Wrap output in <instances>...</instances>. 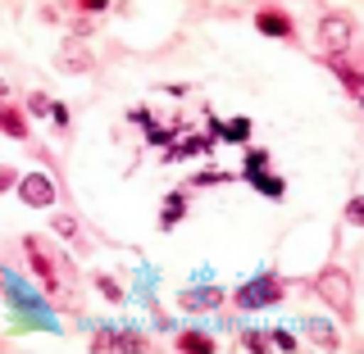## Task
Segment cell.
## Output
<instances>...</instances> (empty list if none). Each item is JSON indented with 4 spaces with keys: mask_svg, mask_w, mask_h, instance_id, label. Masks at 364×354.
I'll use <instances>...</instances> for the list:
<instances>
[{
    "mask_svg": "<svg viewBox=\"0 0 364 354\" xmlns=\"http://www.w3.org/2000/svg\"><path fill=\"white\" fill-rule=\"evenodd\" d=\"M0 282H5V295H9V304H14V309L28 318V323H37V327H46V332H60V323H55V314L46 309V304L37 300V295H32L28 287H23V282L14 277V272H0Z\"/></svg>",
    "mask_w": 364,
    "mask_h": 354,
    "instance_id": "cell-1",
    "label": "cell"
},
{
    "mask_svg": "<svg viewBox=\"0 0 364 354\" xmlns=\"http://www.w3.org/2000/svg\"><path fill=\"white\" fill-rule=\"evenodd\" d=\"M350 37H355V23H350L346 14H333V18L318 23V41H323L328 55H341L350 45Z\"/></svg>",
    "mask_w": 364,
    "mask_h": 354,
    "instance_id": "cell-2",
    "label": "cell"
},
{
    "mask_svg": "<svg viewBox=\"0 0 364 354\" xmlns=\"http://www.w3.org/2000/svg\"><path fill=\"white\" fill-rule=\"evenodd\" d=\"M318 295H323V300H333L341 314L350 309V282H346V272H323V277H318Z\"/></svg>",
    "mask_w": 364,
    "mask_h": 354,
    "instance_id": "cell-3",
    "label": "cell"
},
{
    "mask_svg": "<svg viewBox=\"0 0 364 354\" xmlns=\"http://www.w3.org/2000/svg\"><path fill=\"white\" fill-rule=\"evenodd\" d=\"M18 196L28 200V204H50L55 200V187H50V177L46 173H28L18 182Z\"/></svg>",
    "mask_w": 364,
    "mask_h": 354,
    "instance_id": "cell-4",
    "label": "cell"
},
{
    "mask_svg": "<svg viewBox=\"0 0 364 354\" xmlns=\"http://www.w3.org/2000/svg\"><path fill=\"white\" fill-rule=\"evenodd\" d=\"M237 300H242L246 309H259V304H273V300H278V291H273L269 277H259V282H250V287H242V295H237Z\"/></svg>",
    "mask_w": 364,
    "mask_h": 354,
    "instance_id": "cell-5",
    "label": "cell"
},
{
    "mask_svg": "<svg viewBox=\"0 0 364 354\" xmlns=\"http://www.w3.org/2000/svg\"><path fill=\"white\" fill-rule=\"evenodd\" d=\"M259 32H269V37H291V23L282 18V14H259Z\"/></svg>",
    "mask_w": 364,
    "mask_h": 354,
    "instance_id": "cell-6",
    "label": "cell"
},
{
    "mask_svg": "<svg viewBox=\"0 0 364 354\" xmlns=\"http://www.w3.org/2000/svg\"><path fill=\"white\" fill-rule=\"evenodd\" d=\"M250 182H255V187L259 191H264V196H282V182L278 177H269V173H259V168H250V173H246Z\"/></svg>",
    "mask_w": 364,
    "mask_h": 354,
    "instance_id": "cell-7",
    "label": "cell"
},
{
    "mask_svg": "<svg viewBox=\"0 0 364 354\" xmlns=\"http://www.w3.org/2000/svg\"><path fill=\"white\" fill-rule=\"evenodd\" d=\"M223 136H228V141H246V132H250V123L246 118H232V123H228V128H219Z\"/></svg>",
    "mask_w": 364,
    "mask_h": 354,
    "instance_id": "cell-8",
    "label": "cell"
},
{
    "mask_svg": "<svg viewBox=\"0 0 364 354\" xmlns=\"http://www.w3.org/2000/svg\"><path fill=\"white\" fill-rule=\"evenodd\" d=\"M0 128H5L9 136H23V118H18V114H9V109H0Z\"/></svg>",
    "mask_w": 364,
    "mask_h": 354,
    "instance_id": "cell-9",
    "label": "cell"
},
{
    "mask_svg": "<svg viewBox=\"0 0 364 354\" xmlns=\"http://www.w3.org/2000/svg\"><path fill=\"white\" fill-rule=\"evenodd\" d=\"M182 350H214V341L200 336V332H187V336H182Z\"/></svg>",
    "mask_w": 364,
    "mask_h": 354,
    "instance_id": "cell-10",
    "label": "cell"
},
{
    "mask_svg": "<svg viewBox=\"0 0 364 354\" xmlns=\"http://www.w3.org/2000/svg\"><path fill=\"white\" fill-rule=\"evenodd\" d=\"M178 214H182V196H168L164 200V223H178Z\"/></svg>",
    "mask_w": 364,
    "mask_h": 354,
    "instance_id": "cell-11",
    "label": "cell"
},
{
    "mask_svg": "<svg viewBox=\"0 0 364 354\" xmlns=\"http://www.w3.org/2000/svg\"><path fill=\"white\" fill-rule=\"evenodd\" d=\"M264 159H269L264 150H255V155H246V173H250V168H264Z\"/></svg>",
    "mask_w": 364,
    "mask_h": 354,
    "instance_id": "cell-12",
    "label": "cell"
},
{
    "mask_svg": "<svg viewBox=\"0 0 364 354\" xmlns=\"http://www.w3.org/2000/svg\"><path fill=\"white\" fill-rule=\"evenodd\" d=\"M346 219H350V223H364V204H360V200H350V209H346Z\"/></svg>",
    "mask_w": 364,
    "mask_h": 354,
    "instance_id": "cell-13",
    "label": "cell"
},
{
    "mask_svg": "<svg viewBox=\"0 0 364 354\" xmlns=\"http://www.w3.org/2000/svg\"><path fill=\"white\" fill-rule=\"evenodd\" d=\"M28 109H32V114H46V109H50V100H46V96H32Z\"/></svg>",
    "mask_w": 364,
    "mask_h": 354,
    "instance_id": "cell-14",
    "label": "cell"
},
{
    "mask_svg": "<svg viewBox=\"0 0 364 354\" xmlns=\"http://www.w3.org/2000/svg\"><path fill=\"white\" fill-rule=\"evenodd\" d=\"M269 341H273V345H278V350H291V336H287V332H273Z\"/></svg>",
    "mask_w": 364,
    "mask_h": 354,
    "instance_id": "cell-15",
    "label": "cell"
},
{
    "mask_svg": "<svg viewBox=\"0 0 364 354\" xmlns=\"http://www.w3.org/2000/svg\"><path fill=\"white\" fill-rule=\"evenodd\" d=\"M5 187H14V173H9V168H0V191Z\"/></svg>",
    "mask_w": 364,
    "mask_h": 354,
    "instance_id": "cell-16",
    "label": "cell"
},
{
    "mask_svg": "<svg viewBox=\"0 0 364 354\" xmlns=\"http://www.w3.org/2000/svg\"><path fill=\"white\" fill-rule=\"evenodd\" d=\"M82 5H87V9H105L109 0H82Z\"/></svg>",
    "mask_w": 364,
    "mask_h": 354,
    "instance_id": "cell-17",
    "label": "cell"
},
{
    "mask_svg": "<svg viewBox=\"0 0 364 354\" xmlns=\"http://www.w3.org/2000/svg\"><path fill=\"white\" fill-rule=\"evenodd\" d=\"M5 96H9V87H5V82H0V100H5Z\"/></svg>",
    "mask_w": 364,
    "mask_h": 354,
    "instance_id": "cell-18",
    "label": "cell"
}]
</instances>
